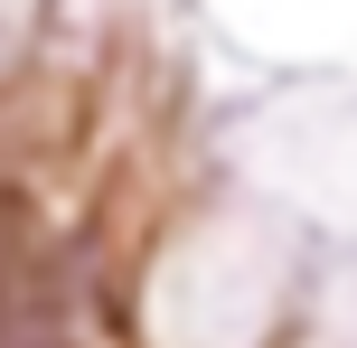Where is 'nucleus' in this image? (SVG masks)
<instances>
[{
  "instance_id": "f257e3e1",
  "label": "nucleus",
  "mask_w": 357,
  "mask_h": 348,
  "mask_svg": "<svg viewBox=\"0 0 357 348\" xmlns=\"http://www.w3.org/2000/svg\"><path fill=\"white\" fill-rule=\"evenodd\" d=\"M10 264H19V207L0 198V282H10Z\"/></svg>"
}]
</instances>
